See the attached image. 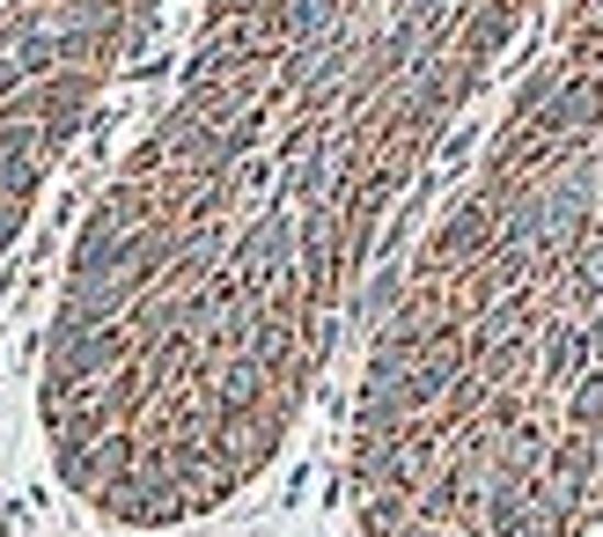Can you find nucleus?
<instances>
[{
	"mask_svg": "<svg viewBox=\"0 0 603 537\" xmlns=\"http://www.w3.org/2000/svg\"><path fill=\"white\" fill-rule=\"evenodd\" d=\"M368 537H581L603 515V0L420 250L354 427Z\"/></svg>",
	"mask_w": 603,
	"mask_h": 537,
	"instance_id": "f257e3e1",
	"label": "nucleus"
}]
</instances>
